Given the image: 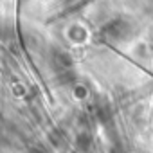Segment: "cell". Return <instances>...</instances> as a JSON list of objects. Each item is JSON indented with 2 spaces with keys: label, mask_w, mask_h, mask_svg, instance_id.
Instances as JSON below:
<instances>
[{
  "label": "cell",
  "mask_w": 153,
  "mask_h": 153,
  "mask_svg": "<svg viewBox=\"0 0 153 153\" xmlns=\"http://www.w3.org/2000/svg\"><path fill=\"white\" fill-rule=\"evenodd\" d=\"M106 33H108L112 38H115V40H123V38L128 36L130 27H128V24H124V22H115V24H112V25L106 29Z\"/></svg>",
  "instance_id": "1"
}]
</instances>
